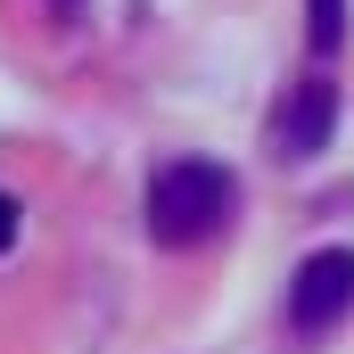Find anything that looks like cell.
Returning <instances> with one entry per match:
<instances>
[{"mask_svg":"<svg viewBox=\"0 0 354 354\" xmlns=\"http://www.w3.org/2000/svg\"><path fill=\"white\" fill-rule=\"evenodd\" d=\"M239 214V181L214 157H174L149 174V239L157 248H206Z\"/></svg>","mask_w":354,"mask_h":354,"instance_id":"cell-1","label":"cell"},{"mask_svg":"<svg viewBox=\"0 0 354 354\" xmlns=\"http://www.w3.org/2000/svg\"><path fill=\"white\" fill-rule=\"evenodd\" d=\"M346 313H354V248L305 256L297 280H288V330H297V338H322V330H338Z\"/></svg>","mask_w":354,"mask_h":354,"instance_id":"cell-2","label":"cell"},{"mask_svg":"<svg viewBox=\"0 0 354 354\" xmlns=\"http://www.w3.org/2000/svg\"><path fill=\"white\" fill-rule=\"evenodd\" d=\"M330 132H338V83L330 75H305V83L280 99V115H272V149L297 165V157H322Z\"/></svg>","mask_w":354,"mask_h":354,"instance_id":"cell-3","label":"cell"},{"mask_svg":"<svg viewBox=\"0 0 354 354\" xmlns=\"http://www.w3.org/2000/svg\"><path fill=\"white\" fill-rule=\"evenodd\" d=\"M305 33H313V50L330 58V50L346 41V0H305Z\"/></svg>","mask_w":354,"mask_h":354,"instance_id":"cell-4","label":"cell"},{"mask_svg":"<svg viewBox=\"0 0 354 354\" xmlns=\"http://www.w3.org/2000/svg\"><path fill=\"white\" fill-rule=\"evenodd\" d=\"M8 248H17V198L0 189V256H8Z\"/></svg>","mask_w":354,"mask_h":354,"instance_id":"cell-5","label":"cell"},{"mask_svg":"<svg viewBox=\"0 0 354 354\" xmlns=\"http://www.w3.org/2000/svg\"><path fill=\"white\" fill-rule=\"evenodd\" d=\"M58 8H83V0H58Z\"/></svg>","mask_w":354,"mask_h":354,"instance_id":"cell-6","label":"cell"}]
</instances>
